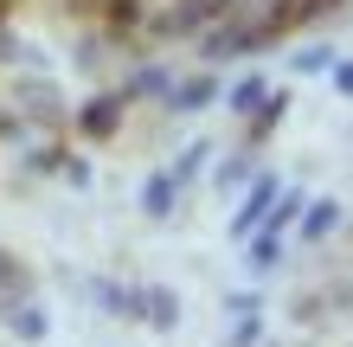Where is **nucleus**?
I'll use <instances>...</instances> for the list:
<instances>
[{
	"label": "nucleus",
	"instance_id": "nucleus-1",
	"mask_svg": "<svg viewBox=\"0 0 353 347\" xmlns=\"http://www.w3.org/2000/svg\"><path fill=\"white\" fill-rule=\"evenodd\" d=\"M238 0H180L174 13H161V32H199L205 19H219V13H232Z\"/></svg>",
	"mask_w": 353,
	"mask_h": 347
},
{
	"label": "nucleus",
	"instance_id": "nucleus-2",
	"mask_svg": "<svg viewBox=\"0 0 353 347\" xmlns=\"http://www.w3.org/2000/svg\"><path fill=\"white\" fill-rule=\"evenodd\" d=\"M116 122H122V97H90V103L77 110V129H84L90 141H110Z\"/></svg>",
	"mask_w": 353,
	"mask_h": 347
},
{
	"label": "nucleus",
	"instance_id": "nucleus-3",
	"mask_svg": "<svg viewBox=\"0 0 353 347\" xmlns=\"http://www.w3.org/2000/svg\"><path fill=\"white\" fill-rule=\"evenodd\" d=\"M270 199H276V180L263 174L257 187H251V199H244V206H238V219H232V232H238V238H251V232H257V219L270 212Z\"/></svg>",
	"mask_w": 353,
	"mask_h": 347
},
{
	"label": "nucleus",
	"instance_id": "nucleus-4",
	"mask_svg": "<svg viewBox=\"0 0 353 347\" xmlns=\"http://www.w3.org/2000/svg\"><path fill=\"white\" fill-rule=\"evenodd\" d=\"M174 193H180V180H174V174H154L148 187H141V206H148L154 219H168V212H174Z\"/></svg>",
	"mask_w": 353,
	"mask_h": 347
},
{
	"label": "nucleus",
	"instance_id": "nucleus-5",
	"mask_svg": "<svg viewBox=\"0 0 353 347\" xmlns=\"http://www.w3.org/2000/svg\"><path fill=\"white\" fill-rule=\"evenodd\" d=\"M334 226H341V206H334V199H315V212L302 219V238H327Z\"/></svg>",
	"mask_w": 353,
	"mask_h": 347
},
{
	"label": "nucleus",
	"instance_id": "nucleus-6",
	"mask_svg": "<svg viewBox=\"0 0 353 347\" xmlns=\"http://www.w3.org/2000/svg\"><path fill=\"white\" fill-rule=\"evenodd\" d=\"M212 97H219L212 77H193V84H180V90H174V110H205Z\"/></svg>",
	"mask_w": 353,
	"mask_h": 347
},
{
	"label": "nucleus",
	"instance_id": "nucleus-7",
	"mask_svg": "<svg viewBox=\"0 0 353 347\" xmlns=\"http://www.w3.org/2000/svg\"><path fill=\"white\" fill-rule=\"evenodd\" d=\"M263 97H270V90H263V77H244V84L232 90V110H238V116H251V110L263 103Z\"/></svg>",
	"mask_w": 353,
	"mask_h": 347
},
{
	"label": "nucleus",
	"instance_id": "nucleus-8",
	"mask_svg": "<svg viewBox=\"0 0 353 347\" xmlns=\"http://www.w3.org/2000/svg\"><path fill=\"white\" fill-rule=\"evenodd\" d=\"M141 302H148V321H154V328H174V315H180V309H174V296H168V290H148Z\"/></svg>",
	"mask_w": 353,
	"mask_h": 347
},
{
	"label": "nucleus",
	"instance_id": "nucleus-9",
	"mask_svg": "<svg viewBox=\"0 0 353 347\" xmlns=\"http://www.w3.org/2000/svg\"><path fill=\"white\" fill-rule=\"evenodd\" d=\"M283 103H289V97H263V116H257V129H251L257 141H263V135H270V129L283 122Z\"/></svg>",
	"mask_w": 353,
	"mask_h": 347
},
{
	"label": "nucleus",
	"instance_id": "nucleus-10",
	"mask_svg": "<svg viewBox=\"0 0 353 347\" xmlns=\"http://www.w3.org/2000/svg\"><path fill=\"white\" fill-rule=\"evenodd\" d=\"M13 328L26 341H39V335H46V315H39V309H13Z\"/></svg>",
	"mask_w": 353,
	"mask_h": 347
},
{
	"label": "nucleus",
	"instance_id": "nucleus-11",
	"mask_svg": "<svg viewBox=\"0 0 353 347\" xmlns=\"http://www.w3.org/2000/svg\"><path fill=\"white\" fill-rule=\"evenodd\" d=\"M251 264H257V270H270V264H276V232L251 238Z\"/></svg>",
	"mask_w": 353,
	"mask_h": 347
},
{
	"label": "nucleus",
	"instance_id": "nucleus-12",
	"mask_svg": "<svg viewBox=\"0 0 353 347\" xmlns=\"http://www.w3.org/2000/svg\"><path fill=\"white\" fill-rule=\"evenodd\" d=\"M205 155H212V148H186V155H180V168H174V180H186V174H199V161H205Z\"/></svg>",
	"mask_w": 353,
	"mask_h": 347
},
{
	"label": "nucleus",
	"instance_id": "nucleus-13",
	"mask_svg": "<svg viewBox=\"0 0 353 347\" xmlns=\"http://www.w3.org/2000/svg\"><path fill=\"white\" fill-rule=\"evenodd\" d=\"M327 7H341V0H302V19H315V13H327Z\"/></svg>",
	"mask_w": 353,
	"mask_h": 347
},
{
	"label": "nucleus",
	"instance_id": "nucleus-14",
	"mask_svg": "<svg viewBox=\"0 0 353 347\" xmlns=\"http://www.w3.org/2000/svg\"><path fill=\"white\" fill-rule=\"evenodd\" d=\"M334 84H341V90L353 97V65H334Z\"/></svg>",
	"mask_w": 353,
	"mask_h": 347
}]
</instances>
